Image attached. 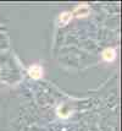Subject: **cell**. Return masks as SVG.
Masks as SVG:
<instances>
[{"label": "cell", "instance_id": "7a4b0ae2", "mask_svg": "<svg viewBox=\"0 0 122 131\" xmlns=\"http://www.w3.org/2000/svg\"><path fill=\"white\" fill-rule=\"evenodd\" d=\"M115 58H116V51L115 49H112V48H107V49H105L103 51V59H104L105 61H114L115 60Z\"/></svg>", "mask_w": 122, "mask_h": 131}, {"label": "cell", "instance_id": "277c9868", "mask_svg": "<svg viewBox=\"0 0 122 131\" xmlns=\"http://www.w3.org/2000/svg\"><path fill=\"white\" fill-rule=\"evenodd\" d=\"M71 18H72V14L71 12H62L60 15V17H59L60 25H67L71 21Z\"/></svg>", "mask_w": 122, "mask_h": 131}, {"label": "cell", "instance_id": "3957f363", "mask_svg": "<svg viewBox=\"0 0 122 131\" xmlns=\"http://www.w3.org/2000/svg\"><path fill=\"white\" fill-rule=\"evenodd\" d=\"M75 14H77V16H87L89 14V7L87 5H81V6H77L75 9Z\"/></svg>", "mask_w": 122, "mask_h": 131}, {"label": "cell", "instance_id": "6da1fadb", "mask_svg": "<svg viewBox=\"0 0 122 131\" xmlns=\"http://www.w3.org/2000/svg\"><path fill=\"white\" fill-rule=\"evenodd\" d=\"M28 74H29V76H31L32 79L38 80V79H40L42 76H43V68H42L40 65H37V64H34V65L29 66Z\"/></svg>", "mask_w": 122, "mask_h": 131}]
</instances>
